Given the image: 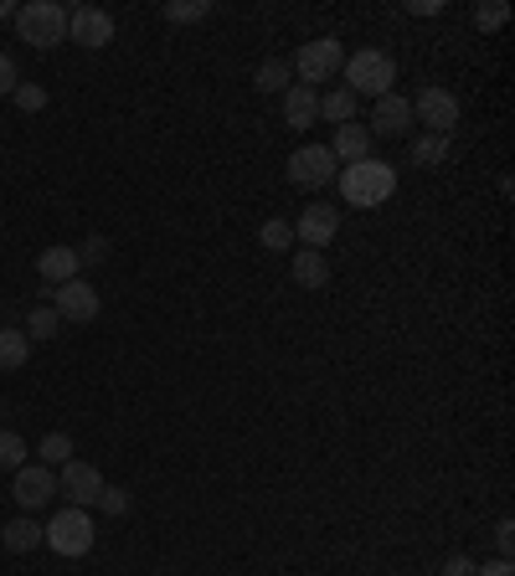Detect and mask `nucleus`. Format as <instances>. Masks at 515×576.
<instances>
[{
  "label": "nucleus",
  "instance_id": "nucleus-1",
  "mask_svg": "<svg viewBox=\"0 0 515 576\" xmlns=\"http://www.w3.org/2000/svg\"><path fill=\"white\" fill-rule=\"evenodd\" d=\"M341 196L345 206H360V211H371V206H387L397 191V165H387V160H356V165H341Z\"/></svg>",
  "mask_w": 515,
  "mask_h": 576
},
{
  "label": "nucleus",
  "instance_id": "nucleus-2",
  "mask_svg": "<svg viewBox=\"0 0 515 576\" xmlns=\"http://www.w3.org/2000/svg\"><path fill=\"white\" fill-rule=\"evenodd\" d=\"M345 93H356L360 99H387L397 83V62H392V51H381V47H360L356 57H345Z\"/></svg>",
  "mask_w": 515,
  "mask_h": 576
},
{
  "label": "nucleus",
  "instance_id": "nucleus-3",
  "mask_svg": "<svg viewBox=\"0 0 515 576\" xmlns=\"http://www.w3.org/2000/svg\"><path fill=\"white\" fill-rule=\"evenodd\" d=\"M16 32L26 47L36 51H52L68 42V5H57V0H26V5H16Z\"/></svg>",
  "mask_w": 515,
  "mask_h": 576
},
{
  "label": "nucleus",
  "instance_id": "nucleus-4",
  "mask_svg": "<svg viewBox=\"0 0 515 576\" xmlns=\"http://www.w3.org/2000/svg\"><path fill=\"white\" fill-rule=\"evenodd\" d=\"M93 535H99V530H93V515H88V509H72V505H62L47 526H42V545H52L57 556H68V561L88 556V551H93Z\"/></svg>",
  "mask_w": 515,
  "mask_h": 576
},
{
  "label": "nucleus",
  "instance_id": "nucleus-5",
  "mask_svg": "<svg viewBox=\"0 0 515 576\" xmlns=\"http://www.w3.org/2000/svg\"><path fill=\"white\" fill-rule=\"evenodd\" d=\"M294 72H299V83L305 88H320L330 83L335 72L345 68V47H341V36H320V42H305V47L294 51Z\"/></svg>",
  "mask_w": 515,
  "mask_h": 576
},
{
  "label": "nucleus",
  "instance_id": "nucleus-6",
  "mask_svg": "<svg viewBox=\"0 0 515 576\" xmlns=\"http://www.w3.org/2000/svg\"><path fill=\"white\" fill-rule=\"evenodd\" d=\"M459 99H454V93H448L444 83H428L423 88V93H417V99H412V119L423 124V135H454V129H459Z\"/></svg>",
  "mask_w": 515,
  "mask_h": 576
},
{
  "label": "nucleus",
  "instance_id": "nucleus-7",
  "mask_svg": "<svg viewBox=\"0 0 515 576\" xmlns=\"http://www.w3.org/2000/svg\"><path fill=\"white\" fill-rule=\"evenodd\" d=\"M335 175H341V165H335L330 145H299V150L289 154V186H299V191H325Z\"/></svg>",
  "mask_w": 515,
  "mask_h": 576
},
{
  "label": "nucleus",
  "instance_id": "nucleus-8",
  "mask_svg": "<svg viewBox=\"0 0 515 576\" xmlns=\"http://www.w3.org/2000/svg\"><path fill=\"white\" fill-rule=\"evenodd\" d=\"M52 293V309H57V320L62 324H93L103 314V299H99V288L83 284V278H72V284H57L47 288Z\"/></svg>",
  "mask_w": 515,
  "mask_h": 576
},
{
  "label": "nucleus",
  "instance_id": "nucleus-9",
  "mask_svg": "<svg viewBox=\"0 0 515 576\" xmlns=\"http://www.w3.org/2000/svg\"><path fill=\"white\" fill-rule=\"evenodd\" d=\"M16 505L26 509V515H36V509H47L52 499H57V474H52L47 463H21L16 469Z\"/></svg>",
  "mask_w": 515,
  "mask_h": 576
},
{
  "label": "nucleus",
  "instance_id": "nucleus-10",
  "mask_svg": "<svg viewBox=\"0 0 515 576\" xmlns=\"http://www.w3.org/2000/svg\"><path fill=\"white\" fill-rule=\"evenodd\" d=\"M68 36L78 42V47L99 51V47L114 42V16L99 11V5H72V11H68Z\"/></svg>",
  "mask_w": 515,
  "mask_h": 576
},
{
  "label": "nucleus",
  "instance_id": "nucleus-11",
  "mask_svg": "<svg viewBox=\"0 0 515 576\" xmlns=\"http://www.w3.org/2000/svg\"><path fill=\"white\" fill-rule=\"evenodd\" d=\"M57 494H68V505H72V509L99 505L103 474L93 469V463H78V458H68V463H62V479H57Z\"/></svg>",
  "mask_w": 515,
  "mask_h": 576
},
{
  "label": "nucleus",
  "instance_id": "nucleus-12",
  "mask_svg": "<svg viewBox=\"0 0 515 576\" xmlns=\"http://www.w3.org/2000/svg\"><path fill=\"white\" fill-rule=\"evenodd\" d=\"M335 232H341V211H335V206H325V201L305 206V217L294 221V238L305 242V247H314V253H325Z\"/></svg>",
  "mask_w": 515,
  "mask_h": 576
},
{
  "label": "nucleus",
  "instance_id": "nucleus-13",
  "mask_svg": "<svg viewBox=\"0 0 515 576\" xmlns=\"http://www.w3.org/2000/svg\"><path fill=\"white\" fill-rule=\"evenodd\" d=\"M371 139L377 135H408L412 129V99H402V93H387V99H377V108H371Z\"/></svg>",
  "mask_w": 515,
  "mask_h": 576
},
{
  "label": "nucleus",
  "instance_id": "nucleus-14",
  "mask_svg": "<svg viewBox=\"0 0 515 576\" xmlns=\"http://www.w3.org/2000/svg\"><path fill=\"white\" fill-rule=\"evenodd\" d=\"M371 145H377V139H371V129H366V124H341V129H335V139H330V154H335V165H356V160H371Z\"/></svg>",
  "mask_w": 515,
  "mask_h": 576
},
{
  "label": "nucleus",
  "instance_id": "nucleus-15",
  "mask_svg": "<svg viewBox=\"0 0 515 576\" xmlns=\"http://www.w3.org/2000/svg\"><path fill=\"white\" fill-rule=\"evenodd\" d=\"M284 119H289V129H309V124H320V88L289 83V93H284Z\"/></svg>",
  "mask_w": 515,
  "mask_h": 576
},
{
  "label": "nucleus",
  "instance_id": "nucleus-16",
  "mask_svg": "<svg viewBox=\"0 0 515 576\" xmlns=\"http://www.w3.org/2000/svg\"><path fill=\"white\" fill-rule=\"evenodd\" d=\"M36 273H42L52 288H57V284H72V278L83 273V263H78V247H47V253L36 257Z\"/></svg>",
  "mask_w": 515,
  "mask_h": 576
},
{
  "label": "nucleus",
  "instance_id": "nucleus-17",
  "mask_svg": "<svg viewBox=\"0 0 515 576\" xmlns=\"http://www.w3.org/2000/svg\"><path fill=\"white\" fill-rule=\"evenodd\" d=\"M289 273H294V284L299 288H325L330 284V257L314 253V247H299L294 263H289Z\"/></svg>",
  "mask_w": 515,
  "mask_h": 576
},
{
  "label": "nucleus",
  "instance_id": "nucleus-18",
  "mask_svg": "<svg viewBox=\"0 0 515 576\" xmlns=\"http://www.w3.org/2000/svg\"><path fill=\"white\" fill-rule=\"evenodd\" d=\"M320 119L325 124H351L356 119V93H345V88H330V93H320Z\"/></svg>",
  "mask_w": 515,
  "mask_h": 576
},
{
  "label": "nucleus",
  "instance_id": "nucleus-19",
  "mask_svg": "<svg viewBox=\"0 0 515 576\" xmlns=\"http://www.w3.org/2000/svg\"><path fill=\"white\" fill-rule=\"evenodd\" d=\"M0 541H5V551H36V545H42V526H36L32 515H21V520H11V526L0 530Z\"/></svg>",
  "mask_w": 515,
  "mask_h": 576
},
{
  "label": "nucleus",
  "instance_id": "nucleus-20",
  "mask_svg": "<svg viewBox=\"0 0 515 576\" xmlns=\"http://www.w3.org/2000/svg\"><path fill=\"white\" fill-rule=\"evenodd\" d=\"M32 356V339L26 330H0V371H21Z\"/></svg>",
  "mask_w": 515,
  "mask_h": 576
},
{
  "label": "nucleus",
  "instance_id": "nucleus-21",
  "mask_svg": "<svg viewBox=\"0 0 515 576\" xmlns=\"http://www.w3.org/2000/svg\"><path fill=\"white\" fill-rule=\"evenodd\" d=\"M289 83H294V68L284 62V57H268V62L258 68V78H253L258 93H289Z\"/></svg>",
  "mask_w": 515,
  "mask_h": 576
},
{
  "label": "nucleus",
  "instance_id": "nucleus-22",
  "mask_svg": "<svg viewBox=\"0 0 515 576\" xmlns=\"http://www.w3.org/2000/svg\"><path fill=\"white\" fill-rule=\"evenodd\" d=\"M448 160V139L444 135H417L412 139V165H444Z\"/></svg>",
  "mask_w": 515,
  "mask_h": 576
},
{
  "label": "nucleus",
  "instance_id": "nucleus-23",
  "mask_svg": "<svg viewBox=\"0 0 515 576\" xmlns=\"http://www.w3.org/2000/svg\"><path fill=\"white\" fill-rule=\"evenodd\" d=\"M258 242H263L268 253H284V247H294V221L268 217L263 227H258Z\"/></svg>",
  "mask_w": 515,
  "mask_h": 576
},
{
  "label": "nucleus",
  "instance_id": "nucleus-24",
  "mask_svg": "<svg viewBox=\"0 0 515 576\" xmlns=\"http://www.w3.org/2000/svg\"><path fill=\"white\" fill-rule=\"evenodd\" d=\"M21 463H26V438L0 427V474H16Z\"/></svg>",
  "mask_w": 515,
  "mask_h": 576
},
{
  "label": "nucleus",
  "instance_id": "nucleus-25",
  "mask_svg": "<svg viewBox=\"0 0 515 576\" xmlns=\"http://www.w3.org/2000/svg\"><path fill=\"white\" fill-rule=\"evenodd\" d=\"M57 330H62V320H57L52 304H36L32 314H26V339H52Z\"/></svg>",
  "mask_w": 515,
  "mask_h": 576
},
{
  "label": "nucleus",
  "instance_id": "nucleus-26",
  "mask_svg": "<svg viewBox=\"0 0 515 576\" xmlns=\"http://www.w3.org/2000/svg\"><path fill=\"white\" fill-rule=\"evenodd\" d=\"M160 16L165 21H202V16H211V0H165Z\"/></svg>",
  "mask_w": 515,
  "mask_h": 576
},
{
  "label": "nucleus",
  "instance_id": "nucleus-27",
  "mask_svg": "<svg viewBox=\"0 0 515 576\" xmlns=\"http://www.w3.org/2000/svg\"><path fill=\"white\" fill-rule=\"evenodd\" d=\"M36 458H42L47 469H52V463H68V458H72V438H68V433H47V438L36 442Z\"/></svg>",
  "mask_w": 515,
  "mask_h": 576
},
{
  "label": "nucleus",
  "instance_id": "nucleus-28",
  "mask_svg": "<svg viewBox=\"0 0 515 576\" xmlns=\"http://www.w3.org/2000/svg\"><path fill=\"white\" fill-rule=\"evenodd\" d=\"M505 21H511V5H505V0H484V5H474V26H480V32H500Z\"/></svg>",
  "mask_w": 515,
  "mask_h": 576
},
{
  "label": "nucleus",
  "instance_id": "nucleus-29",
  "mask_svg": "<svg viewBox=\"0 0 515 576\" xmlns=\"http://www.w3.org/2000/svg\"><path fill=\"white\" fill-rule=\"evenodd\" d=\"M11 99H16V108H26V114H42V108H47V88L21 83L16 93H11Z\"/></svg>",
  "mask_w": 515,
  "mask_h": 576
},
{
  "label": "nucleus",
  "instance_id": "nucleus-30",
  "mask_svg": "<svg viewBox=\"0 0 515 576\" xmlns=\"http://www.w3.org/2000/svg\"><path fill=\"white\" fill-rule=\"evenodd\" d=\"M21 88V72H16V57L11 51H0V99H11Z\"/></svg>",
  "mask_w": 515,
  "mask_h": 576
},
{
  "label": "nucleus",
  "instance_id": "nucleus-31",
  "mask_svg": "<svg viewBox=\"0 0 515 576\" xmlns=\"http://www.w3.org/2000/svg\"><path fill=\"white\" fill-rule=\"evenodd\" d=\"M99 509H103V515H108V520H114V515H124V509H129V494H124L119 484H114V489L103 484V494H99Z\"/></svg>",
  "mask_w": 515,
  "mask_h": 576
},
{
  "label": "nucleus",
  "instance_id": "nucleus-32",
  "mask_svg": "<svg viewBox=\"0 0 515 576\" xmlns=\"http://www.w3.org/2000/svg\"><path fill=\"white\" fill-rule=\"evenodd\" d=\"M103 257H108V238H88L83 247H78V263H83V268H93Z\"/></svg>",
  "mask_w": 515,
  "mask_h": 576
},
{
  "label": "nucleus",
  "instance_id": "nucleus-33",
  "mask_svg": "<svg viewBox=\"0 0 515 576\" xmlns=\"http://www.w3.org/2000/svg\"><path fill=\"white\" fill-rule=\"evenodd\" d=\"M495 545H500V556L511 561V551H515V526H511V520H500V526H495Z\"/></svg>",
  "mask_w": 515,
  "mask_h": 576
},
{
  "label": "nucleus",
  "instance_id": "nucleus-34",
  "mask_svg": "<svg viewBox=\"0 0 515 576\" xmlns=\"http://www.w3.org/2000/svg\"><path fill=\"white\" fill-rule=\"evenodd\" d=\"M444 576H474V561L464 556V551H454V556L444 561Z\"/></svg>",
  "mask_w": 515,
  "mask_h": 576
},
{
  "label": "nucleus",
  "instance_id": "nucleus-35",
  "mask_svg": "<svg viewBox=\"0 0 515 576\" xmlns=\"http://www.w3.org/2000/svg\"><path fill=\"white\" fill-rule=\"evenodd\" d=\"M474 576H515V566L500 556V561H484V566H474Z\"/></svg>",
  "mask_w": 515,
  "mask_h": 576
},
{
  "label": "nucleus",
  "instance_id": "nucleus-36",
  "mask_svg": "<svg viewBox=\"0 0 515 576\" xmlns=\"http://www.w3.org/2000/svg\"><path fill=\"white\" fill-rule=\"evenodd\" d=\"M408 11H412V16H438V11H444V0H412Z\"/></svg>",
  "mask_w": 515,
  "mask_h": 576
},
{
  "label": "nucleus",
  "instance_id": "nucleus-37",
  "mask_svg": "<svg viewBox=\"0 0 515 576\" xmlns=\"http://www.w3.org/2000/svg\"><path fill=\"white\" fill-rule=\"evenodd\" d=\"M16 16V5H11V0H0V21H11Z\"/></svg>",
  "mask_w": 515,
  "mask_h": 576
}]
</instances>
